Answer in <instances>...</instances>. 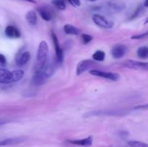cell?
<instances>
[{"instance_id": "obj_1", "label": "cell", "mask_w": 148, "mask_h": 147, "mask_svg": "<svg viewBox=\"0 0 148 147\" xmlns=\"http://www.w3.org/2000/svg\"><path fill=\"white\" fill-rule=\"evenodd\" d=\"M55 67L53 63H47L46 61V64L44 65L41 69L35 71L32 77L31 83L34 86H41L43 84L46 83V81L49 78L53 75L54 73Z\"/></svg>"}, {"instance_id": "obj_2", "label": "cell", "mask_w": 148, "mask_h": 147, "mask_svg": "<svg viewBox=\"0 0 148 147\" xmlns=\"http://www.w3.org/2000/svg\"><path fill=\"white\" fill-rule=\"evenodd\" d=\"M24 71L21 69L10 71L8 69L0 67V84H7L19 82L24 77Z\"/></svg>"}, {"instance_id": "obj_3", "label": "cell", "mask_w": 148, "mask_h": 147, "mask_svg": "<svg viewBox=\"0 0 148 147\" xmlns=\"http://www.w3.org/2000/svg\"><path fill=\"white\" fill-rule=\"evenodd\" d=\"M49 54V46L46 41H41L39 44L36 55V61L35 64V71L41 69L46 64Z\"/></svg>"}, {"instance_id": "obj_4", "label": "cell", "mask_w": 148, "mask_h": 147, "mask_svg": "<svg viewBox=\"0 0 148 147\" xmlns=\"http://www.w3.org/2000/svg\"><path fill=\"white\" fill-rule=\"evenodd\" d=\"M92 20L99 27L105 29H111L114 27V23L111 20H108L104 16L101 15V14H95L92 16Z\"/></svg>"}, {"instance_id": "obj_5", "label": "cell", "mask_w": 148, "mask_h": 147, "mask_svg": "<svg viewBox=\"0 0 148 147\" xmlns=\"http://www.w3.org/2000/svg\"><path fill=\"white\" fill-rule=\"evenodd\" d=\"M90 74L91 75H93V76L104 78V79H109L111 81H117L119 79V75L117 73L103 71L97 70V69H91L90 71Z\"/></svg>"}, {"instance_id": "obj_6", "label": "cell", "mask_w": 148, "mask_h": 147, "mask_svg": "<svg viewBox=\"0 0 148 147\" xmlns=\"http://www.w3.org/2000/svg\"><path fill=\"white\" fill-rule=\"evenodd\" d=\"M124 67L137 70H148V62H141L135 60H127L123 63Z\"/></svg>"}, {"instance_id": "obj_7", "label": "cell", "mask_w": 148, "mask_h": 147, "mask_svg": "<svg viewBox=\"0 0 148 147\" xmlns=\"http://www.w3.org/2000/svg\"><path fill=\"white\" fill-rule=\"evenodd\" d=\"M97 66V63L94 61L90 59H86L79 62L77 66L76 74L77 76L82 74L85 71H88V69H90L91 68H93L94 66Z\"/></svg>"}, {"instance_id": "obj_8", "label": "cell", "mask_w": 148, "mask_h": 147, "mask_svg": "<svg viewBox=\"0 0 148 147\" xmlns=\"http://www.w3.org/2000/svg\"><path fill=\"white\" fill-rule=\"evenodd\" d=\"M51 37H52V40H53V46H54L55 53H56V59H57L58 62L62 63V62H63V60H64L63 50H62V48H61L60 45H59V40H58L57 36H56V35L55 34L53 31L51 32Z\"/></svg>"}, {"instance_id": "obj_9", "label": "cell", "mask_w": 148, "mask_h": 147, "mask_svg": "<svg viewBox=\"0 0 148 147\" xmlns=\"http://www.w3.org/2000/svg\"><path fill=\"white\" fill-rule=\"evenodd\" d=\"M38 12L43 20L50 21L53 17V11L49 6H41L38 8Z\"/></svg>"}, {"instance_id": "obj_10", "label": "cell", "mask_w": 148, "mask_h": 147, "mask_svg": "<svg viewBox=\"0 0 148 147\" xmlns=\"http://www.w3.org/2000/svg\"><path fill=\"white\" fill-rule=\"evenodd\" d=\"M126 52H127L126 46L122 44H119L113 47L111 50V54L114 59H119L122 58L126 54Z\"/></svg>"}, {"instance_id": "obj_11", "label": "cell", "mask_w": 148, "mask_h": 147, "mask_svg": "<svg viewBox=\"0 0 148 147\" xmlns=\"http://www.w3.org/2000/svg\"><path fill=\"white\" fill-rule=\"evenodd\" d=\"M67 142L71 144H75L77 146H81L84 147L91 146L92 144V137L88 136L86 138L77 140H67Z\"/></svg>"}, {"instance_id": "obj_12", "label": "cell", "mask_w": 148, "mask_h": 147, "mask_svg": "<svg viewBox=\"0 0 148 147\" xmlns=\"http://www.w3.org/2000/svg\"><path fill=\"white\" fill-rule=\"evenodd\" d=\"M6 36L9 38H18L21 36L20 30L13 25H8L4 30Z\"/></svg>"}, {"instance_id": "obj_13", "label": "cell", "mask_w": 148, "mask_h": 147, "mask_svg": "<svg viewBox=\"0 0 148 147\" xmlns=\"http://www.w3.org/2000/svg\"><path fill=\"white\" fill-rule=\"evenodd\" d=\"M30 53H29V51L26 50V51H24L23 53H22L21 54L18 55V56L16 57L15 63L17 66H19V67H22V66H25V65L28 62V61L30 60Z\"/></svg>"}, {"instance_id": "obj_14", "label": "cell", "mask_w": 148, "mask_h": 147, "mask_svg": "<svg viewBox=\"0 0 148 147\" xmlns=\"http://www.w3.org/2000/svg\"><path fill=\"white\" fill-rule=\"evenodd\" d=\"M24 141L23 138H7V139L1 140L0 141V144L1 146H12L15 145V144H18L22 143Z\"/></svg>"}, {"instance_id": "obj_15", "label": "cell", "mask_w": 148, "mask_h": 147, "mask_svg": "<svg viewBox=\"0 0 148 147\" xmlns=\"http://www.w3.org/2000/svg\"><path fill=\"white\" fill-rule=\"evenodd\" d=\"M64 31L67 35H78L80 33L79 29L72 24H66L64 27Z\"/></svg>"}, {"instance_id": "obj_16", "label": "cell", "mask_w": 148, "mask_h": 147, "mask_svg": "<svg viewBox=\"0 0 148 147\" xmlns=\"http://www.w3.org/2000/svg\"><path fill=\"white\" fill-rule=\"evenodd\" d=\"M120 112L116 110H100L92 112L87 115V116H92V115H119Z\"/></svg>"}, {"instance_id": "obj_17", "label": "cell", "mask_w": 148, "mask_h": 147, "mask_svg": "<svg viewBox=\"0 0 148 147\" xmlns=\"http://www.w3.org/2000/svg\"><path fill=\"white\" fill-rule=\"evenodd\" d=\"M26 20L27 22L31 25H36L37 24L38 17L37 14L33 10H30L26 14Z\"/></svg>"}, {"instance_id": "obj_18", "label": "cell", "mask_w": 148, "mask_h": 147, "mask_svg": "<svg viewBox=\"0 0 148 147\" xmlns=\"http://www.w3.org/2000/svg\"><path fill=\"white\" fill-rule=\"evenodd\" d=\"M108 8L111 11L117 12L121 11L124 8V6L120 3L116 2V1H111L108 4Z\"/></svg>"}, {"instance_id": "obj_19", "label": "cell", "mask_w": 148, "mask_h": 147, "mask_svg": "<svg viewBox=\"0 0 148 147\" xmlns=\"http://www.w3.org/2000/svg\"><path fill=\"white\" fill-rule=\"evenodd\" d=\"M106 58L105 52L103 50H96L92 54V59L95 61H103Z\"/></svg>"}, {"instance_id": "obj_20", "label": "cell", "mask_w": 148, "mask_h": 147, "mask_svg": "<svg viewBox=\"0 0 148 147\" xmlns=\"http://www.w3.org/2000/svg\"><path fill=\"white\" fill-rule=\"evenodd\" d=\"M137 54L139 58L143 59H146L148 58V47L147 46H143L139 48L137 50Z\"/></svg>"}, {"instance_id": "obj_21", "label": "cell", "mask_w": 148, "mask_h": 147, "mask_svg": "<svg viewBox=\"0 0 148 147\" xmlns=\"http://www.w3.org/2000/svg\"><path fill=\"white\" fill-rule=\"evenodd\" d=\"M52 4L59 10H64L66 9V3L64 0H53Z\"/></svg>"}, {"instance_id": "obj_22", "label": "cell", "mask_w": 148, "mask_h": 147, "mask_svg": "<svg viewBox=\"0 0 148 147\" xmlns=\"http://www.w3.org/2000/svg\"><path fill=\"white\" fill-rule=\"evenodd\" d=\"M128 145L130 147H148V144L139 141H130Z\"/></svg>"}, {"instance_id": "obj_23", "label": "cell", "mask_w": 148, "mask_h": 147, "mask_svg": "<svg viewBox=\"0 0 148 147\" xmlns=\"http://www.w3.org/2000/svg\"><path fill=\"white\" fill-rule=\"evenodd\" d=\"M81 38H82V43L85 45L88 44V43L92 40V36L88 34H82V35H81Z\"/></svg>"}, {"instance_id": "obj_24", "label": "cell", "mask_w": 148, "mask_h": 147, "mask_svg": "<svg viewBox=\"0 0 148 147\" xmlns=\"http://www.w3.org/2000/svg\"><path fill=\"white\" fill-rule=\"evenodd\" d=\"M131 38L134 39V40H141V39L148 38V31L144 33H142V34L135 35L132 36Z\"/></svg>"}, {"instance_id": "obj_25", "label": "cell", "mask_w": 148, "mask_h": 147, "mask_svg": "<svg viewBox=\"0 0 148 147\" xmlns=\"http://www.w3.org/2000/svg\"><path fill=\"white\" fill-rule=\"evenodd\" d=\"M142 10H143L142 7H139L138 8L135 10V12H134V14L131 16V17H130V20H133V19H134V18H136L137 17H138V16L140 15V13H141Z\"/></svg>"}, {"instance_id": "obj_26", "label": "cell", "mask_w": 148, "mask_h": 147, "mask_svg": "<svg viewBox=\"0 0 148 147\" xmlns=\"http://www.w3.org/2000/svg\"><path fill=\"white\" fill-rule=\"evenodd\" d=\"M71 5L74 7H79L80 6V1L79 0H66Z\"/></svg>"}, {"instance_id": "obj_27", "label": "cell", "mask_w": 148, "mask_h": 147, "mask_svg": "<svg viewBox=\"0 0 148 147\" xmlns=\"http://www.w3.org/2000/svg\"><path fill=\"white\" fill-rule=\"evenodd\" d=\"M6 63H7V59H6V57L3 54L0 53V66H5Z\"/></svg>"}, {"instance_id": "obj_28", "label": "cell", "mask_w": 148, "mask_h": 147, "mask_svg": "<svg viewBox=\"0 0 148 147\" xmlns=\"http://www.w3.org/2000/svg\"><path fill=\"white\" fill-rule=\"evenodd\" d=\"M134 109H148V104L147 105H139L134 108Z\"/></svg>"}, {"instance_id": "obj_29", "label": "cell", "mask_w": 148, "mask_h": 147, "mask_svg": "<svg viewBox=\"0 0 148 147\" xmlns=\"http://www.w3.org/2000/svg\"><path fill=\"white\" fill-rule=\"evenodd\" d=\"M23 1H27V2H30V3H33V4H36V0H23Z\"/></svg>"}, {"instance_id": "obj_30", "label": "cell", "mask_w": 148, "mask_h": 147, "mask_svg": "<svg viewBox=\"0 0 148 147\" xmlns=\"http://www.w3.org/2000/svg\"><path fill=\"white\" fill-rule=\"evenodd\" d=\"M144 6L146 7H148V0H145L144 3Z\"/></svg>"}, {"instance_id": "obj_31", "label": "cell", "mask_w": 148, "mask_h": 147, "mask_svg": "<svg viewBox=\"0 0 148 147\" xmlns=\"http://www.w3.org/2000/svg\"><path fill=\"white\" fill-rule=\"evenodd\" d=\"M148 23V18L147 19V20H146V21H145V24H147Z\"/></svg>"}, {"instance_id": "obj_32", "label": "cell", "mask_w": 148, "mask_h": 147, "mask_svg": "<svg viewBox=\"0 0 148 147\" xmlns=\"http://www.w3.org/2000/svg\"><path fill=\"white\" fill-rule=\"evenodd\" d=\"M88 1H97V0H88Z\"/></svg>"}, {"instance_id": "obj_33", "label": "cell", "mask_w": 148, "mask_h": 147, "mask_svg": "<svg viewBox=\"0 0 148 147\" xmlns=\"http://www.w3.org/2000/svg\"><path fill=\"white\" fill-rule=\"evenodd\" d=\"M4 123V122H0V125H1V124H3Z\"/></svg>"}, {"instance_id": "obj_34", "label": "cell", "mask_w": 148, "mask_h": 147, "mask_svg": "<svg viewBox=\"0 0 148 147\" xmlns=\"http://www.w3.org/2000/svg\"><path fill=\"white\" fill-rule=\"evenodd\" d=\"M0 147H1V144H0Z\"/></svg>"}]
</instances>
